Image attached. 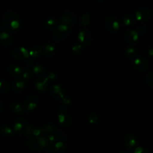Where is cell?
Returning a JSON list of instances; mask_svg holds the SVG:
<instances>
[{
    "mask_svg": "<svg viewBox=\"0 0 153 153\" xmlns=\"http://www.w3.org/2000/svg\"><path fill=\"white\" fill-rule=\"evenodd\" d=\"M2 23L3 27L6 30L12 32L19 28L20 26L19 17L14 11H7L2 16Z\"/></svg>",
    "mask_w": 153,
    "mask_h": 153,
    "instance_id": "obj_1",
    "label": "cell"
},
{
    "mask_svg": "<svg viewBox=\"0 0 153 153\" xmlns=\"http://www.w3.org/2000/svg\"><path fill=\"white\" fill-rule=\"evenodd\" d=\"M46 138L42 136H32L27 141V146L33 151H40L45 148Z\"/></svg>",
    "mask_w": 153,
    "mask_h": 153,
    "instance_id": "obj_2",
    "label": "cell"
},
{
    "mask_svg": "<svg viewBox=\"0 0 153 153\" xmlns=\"http://www.w3.org/2000/svg\"><path fill=\"white\" fill-rule=\"evenodd\" d=\"M68 27L69 26L62 23L58 25L53 34V39L56 42H59L66 38L69 33Z\"/></svg>",
    "mask_w": 153,
    "mask_h": 153,
    "instance_id": "obj_3",
    "label": "cell"
},
{
    "mask_svg": "<svg viewBox=\"0 0 153 153\" xmlns=\"http://www.w3.org/2000/svg\"><path fill=\"white\" fill-rule=\"evenodd\" d=\"M105 26L108 32L114 33L118 30L120 25L116 18L112 16H109L105 22Z\"/></svg>",
    "mask_w": 153,
    "mask_h": 153,
    "instance_id": "obj_4",
    "label": "cell"
},
{
    "mask_svg": "<svg viewBox=\"0 0 153 153\" xmlns=\"http://www.w3.org/2000/svg\"><path fill=\"white\" fill-rule=\"evenodd\" d=\"M13 57L18 60H23L29 56V52L24 47H17L13 50L12 52Z\"/></svg>",
    "mask_w": 153,
    "mask_h": 153,
    "instance_id": "obj_5",
    "label": "cell"
},
{
    "mask_svg": "<svg viewBox=\"0 0 153 153\" xmlns=\"http://www.w3.org/2000/svg\"><path fill=\"white\" fill-rule=\"evenodd\" d=\"M78 39L81 45L84 47H87L91 42L92 35L88 30H84L78 33Z\"/></svg>",
    "mask_w": 153,
    "mask_h": 153,
    "instance_id": "obj_6",
    "label": "cell"
},
{
    "mask_svg": "<svg viewBox=\"0 0 153 153\" xmlns=\"http://www.w3.org/2000/svg\"><path fill=\"white\" fill-rule=\"evenodd\" d=\"M27 126L26 121L23 118H18L13 127V131L17 134H25L26 128Z\"/></svg>",
    "mask_w": 153,
    "mask_h": 153,
    "instance_id": "obj_7",
    "label": "cell"
},
{
    "mask_svg": "<svg viewBox=\"0 0 153 153\" xmlns=\"http://www.w3.org/2000/svg\"><path fill=\"white\" fill-rule=\"evenodd\" d=\"M38 103L39 99L36 96L29 95L27 96L25 100V106L26 109H27L28 111H32L36 108Z\"/></svg>",
    "mask_w": 153,
    "mask_h": 153,
    "instance_id": "obj_8",
    "label": "cell"
},
{
    "mask_svg": "<svg viewBox=\"0 0 153 153\" xmlns=\"http://www.w3.org/2000/svg\"><path fill=\"white\" fill-rule=\"evenodd\" d=\"M151 14L150 10L146 7L139 8L135 14L136 19L139 21H145L147 20Z\"/></svg>",
    "mask_w": 153,
    "mask_h": 153,
    "instance_id": "obj_9",
    "label": "cell"
},
{
    "mask_svg": "<svg viewBox=\"0 0 153 153\" xmlns=\"http://www.w3.org/2000/svg\"><path fill=\"white\" fill-rule=\"evenodd\" d=\"M51 96L56 100H60L64 96L63 89L59 84H56L53 85L50 91Z\"/></svg>",
    "mask_w": 153,
    "mask_h": 153,
    "instance_id": "obj_10",
    "label": "cell"
},
{
    "mask_svg": "<svg viewBox=\"0 0 153 153\" xmlns=\"http://www.w3.org/2000/svg\"><path fill=\"white\" fill-rule=\"evenodd\" d=\"M26 87V82L23 78L15 79L11 84V87L13 91L17 93L21 92Z\"/></svg>",
    "mask_w": 153,
    "mask_h": 153,
    "instance_id": "obj_11",
    "label": "cell"
},
{
    "mask_svg": "<svg viewBox=\"0 0 153 153\" xmlns=\"http://www.w3.org/2000/svg\"><path fill=\"white\" fill-rule=\"evenodd\" d=\"M48 79L45 76L39 77L35 82L36 88L41 91H45L48 87Z\"/></svg>",
    "mask_w": 153,
    "mask_h": 153,
    "instance_id": "obj_12",
    "label": "cell"
},
{
    "mask_svg": "<svg viewBox=\"0 0 153 153\" xmlns=\"http://www.w3.org/2000/svg\"><path fill=\"white\" fill-rule=\"evenodd\" d=\"M134 65L139 71L143 72L147 69L148 67V63L146 59L142 57H138L134 59Z\"/></svg>",
    "mask_w": 153,
    "mask_h": 153,
    "instance_id": "obj_13",
    "label": "cell"
},
{
    "mask_svg": "<svg viewBox=\"0 0 153 153\" xmlns=\"http://www.w3.org/2000/svg\"><path fill=\"white\" fill-rule=\"evenodd\" d=\"M137 143V139L136 136L131 133L128 134L125 138V144L127 148L131 149L135 147Z\"/></svg>",
    "mask_w": 153,
    "mask_h": 153,
    "instance_id": "obj_14",
    "label": "cell"
},
{
    "mask_svg": "<svg viewBox=\"0 0 153 153\" xmlns=\"http://www.w3.org/2000/svg\"><path fill=\"white\" fill-rule=\"evenodd\" d=\"M139 33L136 30H130L127 32L125 35V41L128 44H132L134 42L138 39Z\"/></svg>",
    "mask_w": 153,
    "mask_h": 153,
    "instance_id": "obj_15",
    "label": "cell"
},
{
    "mask_svg": "<svg viewBox=\"0 0 153 153\" xmlns=\"http://www.w3.org/2000/svg\"><path fill=\"white\" fill-rule=\"evenodd\" d=\"M0 42L4 46H8L12 42V38L8 33L4 31L0 34Z\"/></svg>",
    "mask_w": 153,
    "mask_h": 153,
    "instance_id": "obj_16",
    "label": "cell"
},
{
    "mask_svg": "<svg viewBox=\"0 0 153 153\" xmlns=\"http://www.w3.org/2000/svg\"><path fill=\"white\" fill-rule=\"evenodd\" d=\"M10 107L11 110L16 114H23L25 111V108L23 106V105L17 102L12 103L10 105Z\"/></svg>",
    "mask_w": 153,
    "mask_h": 153,
    "instance_id": "obj_17",
    "label": "cell"
},
{
    "mask_svg": "<svg viewBox=\"0 0 153 153\" xmlns=\"http://www.w3.org/2000/svg\"><path fill=\"white\" fill-rule=\"evenodd\" d=\"M8 72L11 75L17 76L22 74V69L15 65H11L8 68Z\"/></svg>",
    "mask_w": 153,
    "mask_h": 153,
    "instance_id": "obj_18",
    "label": "cell"
},
{
    "mask_svg": "<svg viewBox=\"0 0 153 153\" xmlns=\"http://www.w3.org/2000/svg\"><path fill=\"white\" fill-rule=\"evenodd\" d=\"M58 120L59 123L63 126H68L71 124L70 117L64 113H60L58 115Z\"/></svg>",
    "mask_w": 153,
    "mask_h": 153,
    "instance_id": "obj_19",
    "label": "cell"
},
{
    "mask_svg": "<svg viewBox=\"0 0 153 153\" xmlns=\"http://www.w3.org/2000/svg\"><path fill=\"white\" fill-rule=\"evenodd\" d=\"M42 51V48L40 45H35L31 48L29 51V56L33 58L38 57L41 55Z\"/></svg>",
    "mask_w": 153,
    "mask_h": 153,
    "instance_id": "obj_20",
    "label": "cell"
},
{
    "mask_svg": "<svg viewBox=\"0 0 153 153\" xmlns=\"http://www.w3.org/2000/svg\"><path fill=\"white\" fill-rule=\"evenodd\" d=\"M74 18L71 14L69 13H66L64 14L61 17V22L62 23L63 25H65L68 26H71L74 23Z\"/></svg>",
    "mask_w": 153,
    "mask_h": 153,
    "instance_id": "obj_21",
    "label": "cell"
},
{
    "mask_svg": "<svg viewBox=\"0 0 153 153\" xmlns=\"http://www.w3.org/2000/svg\"><path fill=\"white\" fill-rule=\"evenodd\" d=\"M55 51V48L54 47L50 44H47L45 45L44 50V53L45 56L47 57H50L52 56Z\"/></svg>",
    "mask_w": 153,
    "mask_h": 153,
    "instance_id": "obj_22",
    "label": "cell"
},
{
    "mask_svg": "<svg viewBox=\"0 0 153 153\" xmlns=\"http://www.w3.org/2000/svg\"><path fill=\"white\" fill-rule=\"evenodd\" d=\"M71 103V99L67 96H63L62 99V104L59 108L60 113H63L67 106H68Z\"/></svg>",
    "mask_w": 153,
    "mask_h": 153,
    "instance_id": "obj_23",
    "label": "cell"
},
{
    "mask_svg": "<svg viewBox=\"0 0 153 153\" xmlns=\"http://www.w3.org/2000/svg\"><path fill=\"white\" fill-rule=\"evenodd\" d=\"M0 131L2 135L7 137L12 136L14 132L13 129H12L10 126H2L0 128Z\"/></svg>",
    "mask_w": 153,
    "mask_h": 153,
    "instance_id": "obj_24",
    "label": "cell"
},
{
    "mask_svg": "<svg viewBox=\"0 0 153 153\" xmlns=\"http://www.w3.org/2000/svg\"><path fill=\"white\" fill-rule=\"evenodd\" d=\"M42 133L44 134H52L56 131L55 126L53 124H47L42 128Z\"/></svg>",
    "mask_w": 153,
    "mask_h": 153,
    "instance_id": "obj_25",
    "label": "cell"
},
{
    "mask_svg": "<svg viewBox=\"0 0 153 153\" xmlns=\"http://www.w3.org/2000/svg\"><path fill=\"white\" fill-rule=\"evenodd\" d=\"M10 89L8 83L4 80H0V94H5Z\"/></svg>",
    "mask_w": 153,
    "mask_h": 153,
    "instance_id": "obj_26",
    "label": "cell"
},
{
    "mask_svg": "<svg viewBox=\"0 0 153 153\" xmlns=\"http://www.w3.org/2000/svg\"><path fill=\"white\" fill-rule=\"evenodd\" d=\"M32 71L35 75L37 76H41L44 74L45 69L42 66L40 65H36L33 67Z\"/></svg>",
    "mask_w": 153,
    "mask_h": 153,
    "instance_id": "obj_27",
    "label": "cell"
},
{
    "mask_svg": "<svg viewBox=\"0 0 153 153\" xmlns=\"http://www.w3.org/2000/svg\"><path fill=\"white\" fill-rule=\"evenodd\" d=\"M53 134L55 136L56 141H62L63 142L66 137V133L62 130H57Z\"/></svg>",
    "mask_w": 153,
    "mask_h": 153,
    "instance_id": "obj_28",
    "label": "cell"
},
{
    "mask_svg": "<svg viewBox=\"0 0 153 153\" xmlns=\"http://www.w3.org/2000/svg\"><path fill=\"white\" fill-rule=\"evenodd\" d=\"M54 147L56 149V152L57 153H62L65 151L66 146L63 142L62 141H57L54 144Z\"/></svg>",
    "mask_w": 153,
    "mask_h": 153,
    "instance_id": "obj_29",
    "label": "cell"
},
{
    "mask_svg": "<svg viewBox=\"0 0 153 153\" xmlns=\"http://www.w3.org/2000/svg\"><path fill=\"white\" fill-rule=\"evenodd\" d=\"M57 22L56 20H54L53 19H50L47 20L45 22V26L47 28L49 29H56L58 26Z\"/></svg>",
    "mask_w": 153,
    "mask_h": 153,
    "instance_id": "obj_30",
    "label": "cell"
},
{
    "mask_svg": "<svg viewBox=\"0 0 153 153\" xmlns=\"http://www.w3.org/2000/svg\"><path fill=\"white\" fill-rule=\"evenodd\" d=\"M123 23L127 26L131 25L134 23V19L130 15H127L123 18Z\"/></svg>",
    "mask_w": 153,
    "mask_h": 153,
    "instance_id": "obj_31",
    "label": "cell"
},
{
    "mask_svg": "<svg viewBox=\"0 0 153 153\" xmlns=\"http://www.w3.org/2000/svg\"><path fill=\"white\" fill-rule=\"evenodd\" d=\"M90 21V15L88 14H84L82 16L81 19V25L84 26H87Z\"/></svg>",
    "mask_w": 153,
    "mask_h": 153,
    "instance_id": "obj_32",
    "label": "cell"
},
{
    "mask_svg": "<svg viewBox=\"0 0 153 153\" xmlns=\"http://www.w3.org/2000/svg\"><path fill=\"white\" fill-rule=\"evenodd\" d=\"M126 54H127V57H129L130 59H133V58H135V57L136 56L137 52L134 48L130 47L127 49Z\"/></svg>",
    "mask_w": 153,
    "mask_h": 153,
    "instance_id": "obj_33",
    "label": "cell"
},
{
    "mask_svg": "<svg viewBox=\"0 0 153 153\" xmlns=\"http://www.w3.org/2000/svg\"><path fill=\"white\" fill-rule=\"evenodd\" d=\"M45 138H46V142H47L46 146L54 145L57 142L54 134H50Z\"/></svg>",
    "mask_w": 153,
    "mask_h": 153,
    "instance_id": "obj_34",
    "label": "cell"
},
{
    "mask_svg": "<svg viewBox=\"0 0 153 153\" xmlns=\"http://www.w3.org/2000/svg\"><path fill=\"white\" fill-rule=\"evenodd\" d=\"M88 120L91 124H94L97 123V122L98 121V117L96 114L91 113L88 116Z\"/></svg>",
    "mask_w": 153,
    "mask_h": 153,
    "instance_id": "obj_35",
    "label": "cell"
},
{
    "mask_svg": "<svg viewBox=\"0 0 153 153\" xmlns=\"http://www.w3.org/2000/svg\"><path fill=\"white\" fill-rule=\"evenodd\" d=\"M72 50L75 54H79L82 52V48L81 45H75L72 47Z\"/></svg>",
    "mask_w": 153,
    "mask_h": 153,
    "instance_id": "obj_36",
    "label": "cell"
},
{
    "mask_svg": "<svg viewBox=\"0 0 153 153\" xmlns=\"http://www.w3.org/2000/svg\"><path fill=\"white\" fill-rule=\"evenodd\" d=\"M42 133V129L38 127H33L32 130V136H39Z\"/></svg>",
    "mask_w": 153,
    "mask_h": 153,
    "instance_id": "obj_37",
    "label": "cell"
},
{
    "mask_svg": "<svg viewBox=\"0 0 153 153\" xmlns=\"http://www.w3.org/2000/svg\"><path fill=\"white\" fill-rule=\"evenodd\" d=\"M32 77V72L29 70H26L23 74V78L25 79H29Z\"/></svg>",
    "mask_w": 153,
    "mask_h": 153,
    "instance_id": "obj_38",
    "label": "cell"
},
{
    "mask_svg": "<svg viewBox=\"0 0 153 153\" xmlns=\"http://www.w3.org/2000/svg\"><path fill=\"white\" fill-rule=\"evenodd\" d=\"M54 144L52 145H49V146H45L46 152L47 153H56L55 147H54Z\"/></svg>",
    "mask_w": 153,
    "mask_h": 153,
    "instance_id": "obj_39",
    "label": "cell"
},
{
    "mask_svg": "<svg viewBox=\"0 0 153 153\" xmlns=\"http://www.w3.org/2000/svg\"><path fill=\"white\" fill-rule=\"evenodd\" d=\"M146 81H147V83H148L149 85L153 87V72L150 73V74L147 76Z\"/></svg>",
    "mask_w": 153,
    "mask_h": 153,
    "instance_id": "obj_40",
    "label": "cell"
},
{
    "mask_svg": "<svg viewBox=\"0 0 153 153\" xmlns=\"http://www.w3.org/2000/svg\"><path fill=\"white\" fill-rule=\"evenodd\" d=\"M134 153H149L148 149L142 148V147H137L134 151Z\"/></svg>",
    "mask_w": 153,
    "mask_h": 153,
    "instance_id": "obj_41",
    "label": "cell"
},
{
    "mask_svg": "<svg viewBox=\"0 0 153 153\" xmlns=\"http://www.w3.org/2000/svg\"><path fill=\"white\" fill-rule=\"evenodd\" d=\"M55 74L53 72H50L48 75L46 76L48 81H53L55 78Z\"/></svg>",
    "mask_w": 153,
    "mask_h": 153,
    "instance_id": "obj_42",
    "label": "cell"
},
{
    "mask_svg": "<svg viewBox=\"0 0 153 153\" xmlns=\"http://www.w3.org/2000/svg\"><path fill=\"white\" fill-rule=\"evenodd\" d=\"M145 32V29L143 27H139L138 28V33H143Z\"/></svg>",
    "mask_w": 153,
    "mask_h": 153,
    "instance_id": "obj_43",
    "label": "cell"
},
{
    "mask_svg": "<svg viewBox=\"0 0 153 153\" xmlns=\"http://www.w3.org/2000/svg\"><path fill=\"white\" fill-rule=\"evenodd\" d=\"M3 106H4L3 103H2V102L0 100V112L2 110V109H3Z\"/></svg>",
    "mask_w": 153,
    "mask_h": 153,
    "instance_id": "obj_44",
    "label": "cell"
},
{
    "mask_svg": "<svg viewBox=\"0 0 153 153\" xmlns=\"http://www.w3.org/2000/svg\"><path fill=\"white\" fill-rule=\"evenodd\" d=\"M149 54H150V55H153V48H151V49H149Z\"/></svg>",
    "mask_w": 153,
    "mask_h": 153,
    "instance_id": "obj_45",
    "label": "cell"
},
{
    "mask_svg": "<svg viewBox=\"0 0 153 153\" xmlns=\"http://www.w3.org/2000/svg\"><path fill=\"white\" fill-rule=\"evenodd\" d=\"M2 32H4V30H3V29H2V28L0 26V34H1Z\"/></svg>",
    "mask_w": 153,
    "mask_h": 153,
    "instance_id": "obj_46",
    "label": "cell"
},
{
    "mask_svg": "<svg viewBox=\"0 0 153 153\" xmlns=\"http://www.w3.org/2000/svg\"><path fill=\"white\" fill-rule=\"evenodd\" d=\"M97 1H103V0H97Z\"/></svg>",
    "mask_w": 153,
    "mask_h": 153,
    "instance_id": "obj_47",
    "label": "cell"
},
{
    "mask_svg": "<svg viewBox=\"0 0 153 153\" xmlns=\"http://www.w3.org/2000/svg\"></svg>",
    "mask_w": 153,
    "mask_h": 153,
    "instance_id": "obj_48",
    "label": "cell"
}]
</instances>
